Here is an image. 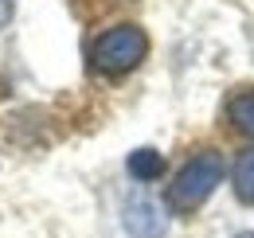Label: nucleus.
I'll return each instance as SVG.
<instances>
[{
  "label": "nucleus",
  "instance_id": "nucleus-1",
  "mask_svg": "<svg viewBox=\"0 0 254 238\" xmlns=\"http://www.w3.org/2000/svg\"><path fill=\"white\" fill-rule=\"evenodd\" d=\"M219 183H223V156L219 152H199V156H191L188 164L180 168V176L172 179L168 203L180 211V215H188V211L203 207L207 195H211Z\"/></svg>",
  "mask_w": 254,
  "mask_h": 238
},
{
  "label": "nucleus",
  "instance_id": "nucleus-2",
  "mask_svg": "<svg viewBox=\"0 0 254 238\" xmlns=\"http://www.w3.org/2000/svg\"><path fill=\"white\" fill-rule=\"evenodd\" d=\"M145 51H149L145 31L137 24H118V28L102 31L94 39L90 59H94V66L102 74H126V70H133L137 62L145 59Z\"/></svg>",
  "mask_w": 254,
  "mask_h": 238
},
{
  "label": "nucleus",
  "instance_id": "nucleus-3",
  "mask_svg": "<svg viewBox=\"0 0 254 238\" xmlns=\"http://www.w3.org/2000/svg\"><path fill=\"white\" fill-rule=\"evenodd\" d=\"M126 231L133 238H164L168 231V219H164V211L153 195H145V191H137V195H129L126 199Z\"/></svg>",
  "mask_w": 254,
  "mask_h": 238
},
{
  "label": "nucleus",
  "instance_id": "nucleus-4",
  "mask_svg": "<svg viewBox=\"0 0 254 238\" xmlns=\"http://www.w3.org/2000/svg\"><path fill=\"white\" fill-rule=\"evenodd\" d=\"M160 172H164V156H160L157 149H137L133 156H129V176L133 179H157Z\"/></svg>",
  "mask_w": 254,
  "mask_h": 238
},
{
  "label": "nucleus",
  "instance_id": "nucleus-5",
  "mask_svg": "<svg viewBox=\"0 0 254 238\" xmlns=\"http://www.w3.org/2000/svg\"><path fill=\"white\" fill-rule=\"evenodd\" d=\"M227 114H231V121H235L247 137H254V90H239V94L231 98Z\"/></svg>",
  "mask_w": 254,
  "mask_h": 238
},
{
  "label": "nucleus",
  "instance_id": "nucleus-6",
  "mask_svg": "<svg viewBox=\"0 0 254 238\" xmlns=\"http://www.w3.org/2000/svg\"><path fill=\"white\" fill-rule=\"evenodd\" d=\"M235 195H239L247 207H254V149L243 152L239 164H235Z\"/></svg>",
  "mask_w": 254,
  "mask_h": 238
},
{
  "label": "nucleus",
  "instance_id": "nucleus-7",
  "mask_svg": "<svg viewBox=\"0 0 254 238\" xmlns=\"http://www.w3.org/2000/svg\"><path fill=\"white\" fill-rule=\"evenodd\" d=\"M12 20V0H0V28H8Z\"/></svg>",
  "mask_w": 254,
  "mask_h": 238
},
{
  "label": "nucleus",
  "instance_id": "nucleus-8",
  "mask_svg": "<svg viewBox=\"0 0 254 238\" xmlns=\"http://www.w3.org/2000/svg\"><path fill=\"white\" fill-rule=\"evenodd\" d=\"M235 238H254V231H243V235H235Z\"/></svg>",
  "mask_w": 254,
  "mask_h": 238
}]
</instances>
